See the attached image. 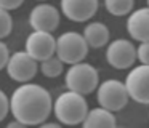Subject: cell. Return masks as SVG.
Instances as JSON below:
<instances>
[{
	"mask_svg": "<svg viewBox=\"0 0 149 128\" xmlns=\"http://www.w3.org/2000/svg\"><path fill=\"white\" fill-rule=\"evenodd\" d=\"M53 109L52 96L43 86L24 83L15 90L10 99V111L15 118L23 123L40 125L47 120Z\"/></svg>",
	"mask_w": 149,
	"mask_h": 128,
	"instance_id": "6da1fadb",
	"label": "cell"
},
{
	"mask_svg": "<svg viewBox=\"0 0 149 128\" xmlns=\"http://www.w3.org/2000/svg\"><path fill=\"white\" fill-rule=\"evenodd\" d=\"M55 115L64 125H79L84 123L88 115V106L84 95L75 91H66L58 96L56 102L53 104Z\"/></svg>",
	"mask_w": 149,
	"mask_h": 128,
	"instance_id": "7a4b0ae2",
	"label": "cell"
},
{
	"mask_svg": "<svg viewBox=\"0 0 149 128\" xmlns=\"http://www.w3.org/2000/svg\"><path fill=\"white\" fill-rule=\"evenodd\" d=\"M88 53V43L77 32H64L56 38V56L64 64H79Z\"/></svg>",
	"mask_w": 149,
	"mask_h": 128,
	"instance_id": "3957f363",
	"label": "cell"
},
{
	"mask_svg": "<svg viewBox=\"0 0 149 128\" xmlns=\"http://www.w3.org/2000/svg\"><path fill=\"white\" fill-rule=\"evenodd\" d=\"M66 86L71 91L88 95L98 86V70L91 64H72L66 72Z\"/></svg>",
	"mask_w": 149,
	"mask_h": 128,
	"instance_id": "277c9868",
	"label": "cell"
},
{
	"mask_svg": "<svg viewBox=\"0 0 149 128\" xmlns=\"http://www.w3.org/2000/svg\"><path fill=\"white\" fill-rule=\"evenodd\" d=\"M128 98L130 95L125 83L119 82V80H106L98 88V102L101 107L111 112L123 109L128 102Z\"/></svg>",
	"mask_w": 149,
	"mask_h": 128,
	"instance_id": "5b68a950",
	"label": "cell"
},
{
	"mask_svg": "<svg viewBox=\"0 0 149 128\" xmlns=\"http://www.w3.org/2000/svg\"><path fill=\"white\" fill-rule=\"evenodd\" d=\"M125 86L133 101L139 102V104H149V66L148 64L133 67V70H130V74L127 75Z\"/></svg>",
	"mask_w": 149,
	"mask_h": 128,
	"instance_id": "8992f818",
	"label": "cell"
},
{
	"mask_svg": "<svg viewBox=\"0 0 149 128\" xmlns=\"http://www.w3.org/2000/svg\"><path fill=\"white\" fill-rule=\"evenodd\" d=\"M136 58L138 50L133 47L132 42L125 38L114 40L106 51V59L114 69H128L130 66H133Z\"/></svg>",
	"mask_w": 149,
	"mask_h": 128,
	"instance_id": "52a82bcc",
	"label": "cell"
},
{
	"mask_svg": "<svg viewBox=\"0 0 149 128\" xmlns=\"http://www.w3.org/2000/svg\"><path fill=\"white\" fill-rule=\"evenodd\" d=\"M26 51L36 61H45L56 53V38L50 32L34 31L26 40Z\"/></svg>",
	"mask_w": 149,
	"mask_h": 128,
	"instance_id": "ba28073f",
	"label": "cell"
},
{
	"mask_svg": "<svg viewBox=\"0 0 149 128\" xmlns=\"http://www.w3.org/2000/svg\"><path fill=\"white\" fill-rule=\"evenodd\" d=\"M7 72L13 80L21 83L29 82L37 74V61L31 56L27 51H18L10 56L7 66Z\"/></svg>",
	"mask_w": 149,
	"mask_h": 128,
	"instance_id": "9c48e42d",
	"label": "cell"
},
{
	"mask_svg": "<svg viewBox=\"0 0 149 128\" xmlns=\"http://www.w3.org/2000/svg\"><path fill=\"white\" fill-rule=\"evenodd\" d=\"M29 24L34 31L40 32H50L52 34L59 24V13L53 5L48 3H40L31 11Z\"/></svg>",
	"mask_w": 149,
	"mask_h": 128,
	"instance_id": "30bf717a",
	"label": "cell"
},
{
	"mask_svg": "<svg viewBox=\"0 0 149 128\" xmlns=\"http://www.w3.org/2000/svg\"><path fill=\"white\" fill-rule=\"evenodd\" d=\"M61 10L71 21H88L96 13L98 0H61Z\"/></svg>",
	"mask_w": 149,
	"mask_h": 128,
	"instance_id": "8fae6325",
	"label": "cell"
},
{
	"mask_svg": "<svg viewBox=\"0 0 149 128\" xmlns=\"http://www.w3.org/2000/svg\"><path fill=\"white\" fill-rule=\"evenodd\" d=\"M127 31L135 40L149 42V8H139L127 19Z\"/></svg>",
	"mask_w": 149,
	"mask_h": 128,
	"instance_id": "7c38bea8",
	"label": "cell"
},
{
	"mask_svg": "<svg viewBox=\"0 0 149 128\" xmlns=\"http://www.w3.org/2000/svg\"><path fill=\"white\" fill-rule=\"evenodd\" d=\"M82 128H116V117L104 107L91 109L84 120Z\"/></svg>",
	"mask_w": 149,
	"mask_h": 128,
	"instance_id": "4fadbf2b",
	"label": "cell"
},
{
	"mask_svg": "<svg viewBox=\"0 0 149 128\" xmlns=\"http://www.w3.org/2000/svg\"><path fill=\"white\" fill-rule=\"evenodd\" d=\"M84 37L87 40L88 47L91 48H101L109 40V29L103 22H90L84 29Z\"/></svg>",
	"mask_w": 149,
	"mask_h": 128,
	"instance_id": "5bb4252c",
	"label": "cell"
},
{
	"mask_svg": "<svg viewBox=\"0 0 149 128\" xmlns=\"http://www.w3.org/2000/svg\"><path fill=\"white\" fill-rule=\"evenodd\" d=\"M135 0H104L106 10L114 16H125L133 10Z\"/></svg>",
	"mask_w": 149,
	"mask_h": 128,
	"instance_id": "9a60e30c",
	"label": "cell"
},
{
	"mask_svg": "<svg viewBox=\"0 0 149 128\" xmlns=\"http://www.w3.org/2000/svg\"><path fill=\"white\" fill-rule=\"evenodd\" d=\"M63 64L64 63L58 56H52V58H48V59L40 63V70H42V74L45 77L55 79V77H58L63 72Z\"/></svg>",
	"mask_w": 149,
	"mask_h": 128,
	"instance_id": "2e32d148",
	"label": "cell"
},
{
	"mask_svg": "<svg viewBox=\"0 0 149 128\" xmlns=\"http://www.w3.org/2000/svg\"><path fill=\"white\" fill-rule=\"evenodd\" d=\"M13 27V21H11V16L7 10L0 8V38H5L8 34L11 32Z\"/></svg>",
	"mask_w": 149,
	"mask_h": 128,
	"instance_id": "e0dca14e",
	"label": "cell"
},
{
	"mask_svg": "<svg viewBox=\"0 0 149 128\" xmlns=\"http://www.w3.org/2000/svg\"><path fill=\"white\" fill-rule=\"evenodd\" d=\"M138 59L141 61V64L149 66V42H143L138 47Z\"/></svg>",
	"mask_w": 149,
	"mask_h": 128,
	"instance_id": "ac0fdd59",
	"label": "cell"
},
{
	"mask_svg": "<svg viewBox=\"0 0 149 128\" xmlns=\"http://www.w3.org/2000/svg\"><path fill=\"white\" fill-rule=\"evenodd\" d=\"M8 111H10V101H8L7 95L0 90V122L7 117Z\"/></svg>",
	"mask_w": 149,
	"mask_h": 128,
	"instance_id": "d6986e66",
	"label": "cell"
},
{
	"mask_svg": "<svg viewBox=\"0 0 149 128\" xmlns=\"http://www.w3.org/2000/svg\"><path fill=\"white\" fill-rule=\"evenodd\" d=\"M10 61V53H8V47L0 40V70L3 69L5 66H8Z\"/></svg>",
	"mask_w": 149,
	"mask_h": 128,
	"instance_id": "ffe728a7",
	"label": "cell"
},
{
	"mask_svg": "<svg viewBox=\"0 0 149 128\" xmlns=\"http://www.w3.org/2000/svg\"><path fill=\"white\" fill-rule=\"evenodd\" d=\"M24 0H0V8L7 10V11H10V10H16L18 6L23 5Z\"/></svg>",
	"mask_w": 149,
	"mask_h": 128,
	"instance_id": "44dd1931",
	"label": "cell"
},
{
	"mask_svg": "<svg viewBox=\"0 0 149 128\" xmlns=\"http://www.w3.org/2000/svg\"><path fill=\"white\" fill-rule=\"evenodd\" d=\"M7 128H27V125L23 123V122H19V120H15V122H10Z\"/></svg>",
	"mask_w": 149,
	"mask_h": 128,
	"instance_id": "7402d4cb",
	"label": "cell"
},
{
	"mask_svg": "<svg viewBox=\"0 0 149 128\" xmlns=\"http://www.w3.org/2000/svg\"><path fill=\"white\" fill-rule=\"evenodd\" d=\"M40 128H61L59 125H56V123H43Z\"/></svg>",
	"mask_w": 149,
	"mask_h": 128,
	"instance_id": "603a6c76",
	"label": "cell"
},
{
	"mask_svg": "<svg viewBox=\"0 0 149 128\" xmlns=\"http://www.w3.org/2000/svg\"><path fill=\"white\" fill-rule=\"evenodd\" d=\"M148 8H149V0H148Z\"/></svg>",
	"mask_w": 149,
	"mask_h": 128,
	"instance_id": "cb8c5ba5",
	"label": "cell"
}]
</instances>
